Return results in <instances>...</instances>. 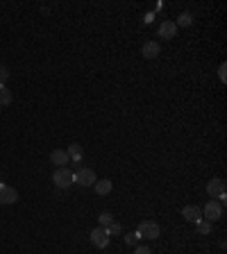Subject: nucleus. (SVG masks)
Instances as JSON below:
<instances>
[{
  "instance_id": "obj_1",
  "label": "nucleus",
  "mask_w": 227,
  "mask_h": 254,
  "mask_svg": "<svg viewBox=\"0 0 227 254\" xmlns=\"http://www.w3.org/2000/svg\"><path fill=\"white\" fill-rule=\"evenodd\" d=\"M89 241H91V245H93V248L105 250L107 245L111 243V236H109V232H107L105 227H95V229H91Z\"/></svg>"
},
{
  "instance_id": "obj_2",
  "label": "nucleus",
  "mask_w": 227,
  "mask_h": 254,
  "mask_svg": "<svg viewBox=\"0 0 227 254\" xmlns=\"http://www.w3.org/2000/svg\"><path fill=\"white\" fill-rule=\"evenodd\" d=\"M95 173L91 168H79L77 173H73V184L82 186V189H86V186H93L95 184Z\"/></svg>"
},
{
  "instance_id": "obj_3",
  "label": "nucleus",
  "mask_w": 227,
  "mask_h": 254,
  "mask_svg": "<svg viewBox=\"0 0 227 254\" xmlns=\"http://www.w3.org/2000/svg\"><path fill=\"white\" fill-rule=\"evenodd\" d=\"M137 234H139V238H159V234H161V229H159V222H154V220H143L141 225H139V229H137Z\"/></svg>"
},
{
  "instance_id": "obj_4",
  "label": "nucleus",
  "mask_w": 227,
  "mask_h": 254,
  "mask_svg": "<svg viewBox=\"0 0 227 254\" xmlns=\"http://www.w3.org/2000/svg\"><path fill=\"white\" fill-rule=\"evenodd\" d=\"M202 218H205V220H209V222L221 220V218H223V206L218 204L216 200H209L205 206H202Z\"/></svg>"
},
{
  "instance_id": "obj_5",
  "label": "nucleus",
  "mask_w": 227,
  "mask_h": 254,
  "mask_svg": "<svg viewBox=\"0 0 227 254\" xmlns=\"http://www.w3.org/2000/svg\"><path fill=\"white\" fill-rule=\"evenodd\" d=\"M53 182L57 189H69V186H73V173L69 168H57L53 173Z\"/></svg>"
},
{
  "instance_id": "obj_6",
  "label": "nucleus",
  "mask_w": 227,
  "mask_h": 254,
  "mask_svg": "<svg viewBox=\"0 0 227 254\" xmlns=\"http://www.w3.org/2000/svg\"><path fill=\"white\" fill-rule=\"evenodd\" d=\"M16 202H18V193L14 186L0 184V204H16Z\"/></svg>"
},
{
  "instance_id": "obj_7",
  "label": "nucleus",
  "mask_w": 227,
  "mask_h": 254,
  "mask_svg": "<svg viewBox=\"0 0 227 254\" xmlns=\"http://www.w3.org/2000/svg\"><path fill=\"white\" fill-rule=\"evenodd\" d=\"M182 218L189 222H198L202 218V209L198 204H186L184 209H182Z\"/></svg>"
},
{
  "instance_id": "obj_8",
  "label": "nucleus",
  "mask_w": 227,
  "mask_h": 254,
  "mask_svg": "<svg viewBox=\"0 0 227 254\" xmlns=\"http://www.w3.org/2000/svg\"><path fill=\"white\" fill-rule=\"evenodd\" d=\"M207 193L212 197H221V195H225V182L221 180V177H214L209 184H207Z\"/></svg>"
},
{
  "instance_id": "obj_9",
  "label": "nucleus",
  "mask_w": 227,
  "mask_h": 254,
  "mask_svg": "<svg viewBox=\"0 0 227 254\" xmlns=\"http://www.w3.org/2000/svg\"><path fill=\"white\" fill-rule=\"evenodd\" d=\"M159 37L161 39H175L177 37V25H175V21H164L161 25H159Z\"/></svg>"
},
{
  "instance_id": "obj_10",
  "label": "nucleus",
  "mask_w": 227,
  "mask_h": 254,
  "mask_svg": "<svg viewBox=\"0 0 227 254\" xmlns=\"http://www.w3.org/2000/svg\"><path fill=\"white\" fill-rule=\"evenodd\" d=\"M50 161H53V164H57L59 168H66V164H71L69 152H66V150H62V148H57V150H53V152H50Z\"/></svg>"
},
{
  "instance_id": "obj_11",
  "label": "nucleus",
  "mask_w": 227,
  "mask_h": 254,
  "mask_svg": "<svg viewBox=\"0 0 227 254\" xmlns=\"http://www.w3.org/2000/svg\"><path fill=\"white\" fill-rule=\"evenodd\" d=\"M141 55L146 59H154V57H159V55H161V48H159L157 41H146V43H143Z\"/></svg>"
},
{
  "instance_id": "obj_12",
  "label": "nucleus",
  "mask_w": 227,
  "mask_h": 254,
  "mask_svg": "<svg viewBox=\"0 0 227 254\" xmlns=\"http://www.w3.org/2000/svg\"><path fill=\"white\" fill-rule=\"evenodd\" d=\"M95 193L98 195H109L111 189H114V184H111V180H95Z\"/></svg>"
},
{
  "instance_id": "obj_13",
  "label": "nucleus",
  "mask_w": 227,
  "mask_h": 254,
  "mask_svg": "<svg viewBox=\"0 0 227 254\" xmlns=\"http://www.w3.org/2000/svg\"><path fill=\"white\" fill-rule=\"evenodd\" d=\"M66 152H69V159L71 161H75V164H79V161H82V145H77V143H73V145H69V150H66Z\"/></svg>"
},
{
  "instance_id": "obj_14",
  "label": "nucleus",
  "mask_w": 227,
  "mask_h": 254,
  "mask_svg": "<svg viewBox=\"0 0 227 254\" xmlns=\"http://www.w3.org/2000/svg\"><path fill=\"white\" fill-rule=\"evenodd\" d=\"M11 100H14V93L7 86H0V105L7 107V105H11Z\"/></svg>"
},
{
  "instance_id": "obj_15",
  "label": "nucleus",
  "mask_w": 227,
  "mask_h": 254,
  "mask_svg": "<svg viewBox=\"0 0 227 254\" xmlns=\"http://www.w3.org/2000/svg\"><path fill=\"white\" fill-rule=\"evenodd\" d=\"M177 27H191L193 25V14H189V11H184V14L177 16V23H175Z\"/></svg>"
},
{
  "instance_id": "obj_16",
  "label": "nucleus",
  "mask_w": 227,
  "mask_h": 254,
  "mask_svg": "<svg viewBox=\"0 0 227 254\" xmlns=\"http://www.w3.org/2000/svg\"><path fill=\"white\" fill-rule=\"evenodd\" d=\"M196 229H198V234H202V236H207V234L212 232V222H209V220H205V218H200V220L196 222Z\"/></svg>"
},
{
  "instance_id": "obj_17",
  "label": "nucleus",
  "mask_w": 227,
  "mask_h": 254,
  "mask_svg": "<svg viewBox=\"0 0 227 254\" xmlns=\"http://www.w3.org/2000/svg\"><path fill=\"white\" fill-rule=\"evenodd\" d=\"M98 222H100V227H109L111 222H114V216H111L109 211H105V213H100V216H98Z\"/></svg>"
},
{
  "instance_id": "obj_18",
  "label": "nucleus",
  "mask_w": 227,
  "mask_h": 254,
  "mask_svg": "<svg viewBox=\"0 0 227 254\" xmlns=\"http://www.w3.org/2000/svg\"><path fill=\"white\" fill-rule=\"evenodd\" d=\"M7 79H9V68L0 64V86H5V82H7Z\"/></svg>"
},
{
  "instance_id": "obj_19",
  "label": "nucleus",
  "mask_w": 227,
  "mask_h": 254,
  "mask_svg": "<svg viewBox=\"0 0 227 254\" xmlns=\"http://www.w3.org/2000/svg\"><path fill=\"white\" fill-rule=\"evenodd\" d=\"M107 232H109V236H116V234H121V232H123V227L118 225V222H111L109 227H107Z\"/></svg>"
},
{
  "instance_id": "obj_20",
  "label": "nucleus",
  "mask_w": 227,
  "mask_h": 254,
  "mask_svg": "<svg viewBox=\"0 0 227 254\" xmlns=\"http://www.w3.org/2000/svg\"><path fill=\"white\" fill-rule=\"evenodd\" d=\"M137 241H141L137 232H132V234H127V236H125V243L127 245H137Z\"/></svg>"
},
{
  "instance_id": "obj_21",
  "label": "nucleus",
  "mask_w": 227,
  "mask_h": 254,
  "mask_svg": "<svg viewBox=\"0 0 227 254\" xmlns=\"http://www.w3.org/2000/svg\"><path fill=\"white\" fill-rule=\"evenodd\" d=\"M218 77H221V82H227V66L225 64H221V68H218Z\"/></svg>"
},
{
  "instance_id": "obj_22",
  "label": "nucleus",
  "mask_w": 227,
  "mask_h": 254,
  "mask_svg": "<svg viewBox=\"0 0 227 254\" xmlns=\"http://www.w3.org/2000/svg\"><path fill=\"white\" fill-rule=\"evenodd\" d=\"M134 254H152V250L146 248V245H139V248L134 250Z\"/></svg>"
},
{
  "instance_id": "obj_23",
  "label": "nucleus",
  "mask_w": 227,
  "mask_h": 254,
  "mask_svg": "<svg viewBox=\"0 0 227 254\" xmlns=\"http://www.w3.org/2000/svg\"><path fill=\"white\" fill-rule=\"evenodd\" d=\"M152 18H154V14H146V18H143V21H146V23H152Z\"/></svg>"
}]
</instances>
